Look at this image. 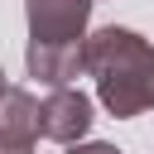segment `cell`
<instances>
[{
    "instance_id": "cell-3",
    "label": "cell",
    "mask_w": 154,
    "mask_h": 154,
    "mask_svg": "<svg viewBox=\"0 0 154 154\" xmlns=\"http://www.w3.org/2000/svg\"><path fill=\"white\" fill-rule=\"evenodd\" d=\"M91 120H96V116H91V96H87V91L58 87V91L43 96V140L72 149V144H82V135L91 130Z\"/></svg>"
},
{
    "instance_id": "cell-4",
    "label": "cell",
    "mask_w": 154,
    "mask_h": 154,
    "mask_svg": "<svg viewBox=\"0 0 154 154\" xmlns=\"http://www.w3.org/2000/svg\"><path fill=\"white\" fill-rule=\"evenodd\" d=\"M43 135V101L29 87H10L0 96V144H29Z\"/></svg>"
},
{
    "instance_id": "cell-5",
    "label": "cell",
    "mask_w": 154,
    "mask_h": 154,
    "mask_svg": "<svg viewBox=\"0 0 154 154\" xmlns=\"http://www.w3.org/2000/svg\"><path fill=\"white\" fill-rule=\"evenodd\" d=\"M67 154H120L116 144H106V140H87V144H72Z\"/></svg>"
},
{
    "instance_id": "cell-7",
    "label": "cell",
    "mask_w": 154,
    "mask_h": 154,
    "mask_svg": "<svg viewBox=\"0 0 154 154\" xmlns=\"http://www.w3.org/2000/svg\"><path fill=\"white\" fill-rule=\"evenodd\" d=\"M5 91H10V82H5V67H0V96H5Z\"/></svg>"
},
{
    "instance_id": "cell-6",
    "label": "cell",
    "mask_w": 154,
    "mask_h": 154,
    "mask_svg": "<svg viewBox=\"0 0 154 154\" xmlns=\"http://www.w3.org/2000/svg\"><path fill=\"white\" fill-rule=\"evenodd\" d=\"M0 154H34L29 144H0Z\"/></svg>"
},
{
    "instance_id": "cell-2",
    "label": "cell",
    "mask_w": 154,
    "mask_h": 154,
    "mask_svg": "<svg viewBox=\"0 0 154 154\" xmlns=\"http://www.w3.org/2000/svg\"><path fill=\"white\" fill-rule=\"evenodd\" d=\"M91 5H96V0H24L29 43H53V48H87Z\"/></svg>"
},
{
    "instance_id": "cell-1",
    "label": "cell",
    "mask_w": 154,
    "mask_h": 154,
    "mask_svg": "<svg viewBox=\"0 0 154 154\" xmlns=\"http://www.w3.org/2000/svg\"><path fill=\"white\" fill-rule=\"evenodd\" d=\"M87 77L96 82V101L116 120L154 111V43L144 34L125 24L87 34Z\"/></svg>"
}]
</instances>
